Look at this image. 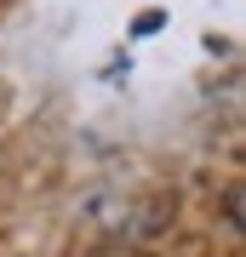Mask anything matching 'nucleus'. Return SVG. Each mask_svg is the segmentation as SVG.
<instances>
[]
</instances>
